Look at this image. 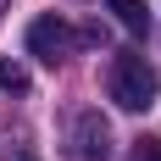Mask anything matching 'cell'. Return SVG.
<instances>
[{
    "instance_id": "1",
    "label": "cell",
    "mask_w": 161,
    "mask_h": 161,
    "mask_svg": "<svg viewBox=\"0 0 161 161\" xmlns=\"http://www.w3.org/2000/svg\"><path fill=\"white\" fill-rule=\"evenodd\" d=\"M106 95L122 106V111H150L161 95V72L150 67V56H139V50H122L111 61V72H106Z\"/></svg>"
},
{
    "instance_id": "2",
    "label": "cell",
    "mask_w": 161,
    "mask_h": 161,
    "mask_svg": "<svg viewBox=\"0 0 161 161\" xmlns=\"http://www.w3.org/2000/svg\"><path fill=\"white\" fill-rule=\"evenodd\" d=\"M83 45H89L83 28H72V22H61V17H39V22H28V56H39L45 67L72 61Z\"/></svg>"
},
{
    "instance_id": "3",
    "label": "cell",
    "mask_w": 161,
    "mask_h": 161,
    "mask_svg": "<svg viewBox=\"0 0 161 161\" xmlns=\"http://www.w3.org/2000/svg\"><path fill=\"white\" fill-rule=\"evenodd\" d=\"M67 156L72 161H106L111 156V128H106V117L95 111V106H83V111H72V133H67Z\"/></svg>"
},
{
    "instance_id": "4",
    "label": "cell",
    "mask_w": 161,
    "mask_h": 161,
    "mask_svg": "<svg viewBox=\"0 0 161 161\" xmlns=\"http://www.w3.org/2000/svg\"><path fill=\"white\" fill-rule=\"evenodd\" d=\"M106 6H111V17H117L128 33H150V11H145V0H106Z\"/></svg>"
},
{
    "instance_id": "5",
    "label": "cell",
    "mask_w": 161,
    "mask_h": 161,
    "mask_svg": "<svg viewBox=\"0 0 161 161\" xmlns=\"http://www.w3.org/2000/svg\"><path fill=\"white\" fill-rule=\"evenodd\" d=\"M0 89H6V95H28V72L17 61H0Z\"/></svg>"
},
{
    "instance_id": "6",
    "label": "cell",
    "mask_w": 161,
    "mask_h": 161,
    "mask_svg": "<svg viewBox=\"0 0 161 161\" xmlns=\"http://www.w3.org/2000/svg\"><path fill=\"white\" fill-rule=\"evenodd\" d=\"M128 161H161V139H133V156Z\"/></svg>"
},
{
    "instance_id": "7",
    "label": "cell",
    "mask_w": 161,
    "mask_h": 161,
    "mask_svg": "<svg viewBox=\"0 0 161 161\" xmlns=\"http://www.w3.org/2000/svg\"><path fill=\"white\" fill-rule=\"evenodd\" d=\"M6 11H11V0H0V17H6Z\"/></svg>"
},
{
    "instance_id": "8",
    "label": "cell",
    "mask_w": 161,
    "mask_h": 161,
    "mask_svg": "<svg viewBox=\"0 0 161 161\" xmlns=\"http://www.w3.org/2000/svg\"><path fill=\"white\" fill-rule=\"evenodd\" d=\"M28 161H33V156H28Z\"/></svg>"
}]
</instances>
